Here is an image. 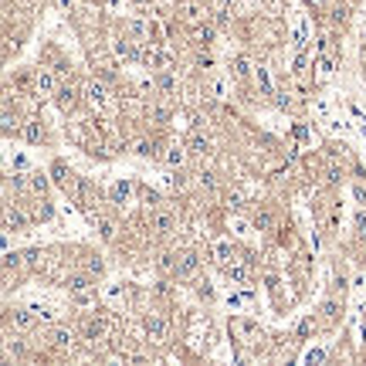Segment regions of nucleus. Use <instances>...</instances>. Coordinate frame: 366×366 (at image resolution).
<instances>
[{
    "label": "nucleus",
    "mask_w": 366,
    "mask_h": 366,
    "mask_svg": "<svg viewBox=\"0 0 366 366\" xmlns=\"http://www.w3.org/2000/svg\"><path fill=\"white\" fill-rule=\"evenodd\" d=\"M48 173H51V180L58 183L61 190H65V187H68V183L75 180V173H72V170H68V163H65V160H55V163H51V170H48Z\"/></svg>",
    "instance_id": "nucleus-12"
},
{
    "label": "nucleus",
    "mask_w": 366,
    "mask_h": 366,
    "mask_svg": "<svg viewBox=\"0 0 366 366\" xmlns=\"http://www.w3.org/2000/svg\"><path fill=\"white\" fill-rule=\"evenodd\" d=\"M4 228H7V231L28 228V217H24V211H14V204H7V207H4Z\"/></svg>",
    "instance_id": "nucleus-13"
},
{
    "label": "nucleus",
    "mask_w": 366,
    "mask_h": 366,
    "mask_svg": "<svg viewBox=\"0 0 366 366\" xmlns=\"http://www.w3.org/2000/svg\"><path fill=\"white\" fill-rule=\"evenodd\" d=\"M197 268H200V258L194 251H183L180 258H177V274H180V278H194Z\"/></svg>",
    "instance_id": "nucleus-10"
},
{
    "label": "nucleus",
    "mask_w": 366,
    "mask_h": 366,
    "mask_svg": "<svg viewBox=\"0 0 366 366\" xmlns=\"http://www.w3.org/2000/svg\"><path fill=\"white\" fill-rule=\"evenodd\" d=\"M231 336H234L238 343H244V346H255V343L261 339V326L255 319L238 316V319H231Z\"/></svg>",
    "instance_id": "nucleus-1"
},
{
    "label": "nucleus",
    "mask_w": 366,
    "mask_h": 366,
    "mask_svg": "<svg viewBox=\"0 0 366 366\" xmlns=\"http://www.w3.org/2000/svg\"><path fill=\"white\" fill-rule=\"evenodd\" d=\"M183 17H187L190 24H204V17H207V7H204L200 0H187V4H183Z\"/></svg>",
    "instance_id": "nucleus-17"
},
{
    "label": "nucleus",
    "mask_w": 366,
    "mask_h": 366,
    "mask_svg": "<svg viewBox=\"0 0 366 366\" xmlns=\"http://www.w3.org/2000/svg\"><path fill=\"white\" fill-rule=\"evenodd\" d=\"M143 61L150 65L152 72H173V51H167L163 45H150L143 51Z\"/></svg>",
    "instance_id": "nucleus-3"
},
{
    "label": "nucleus",
    "mask_w": 366,
    "mask_h": 366,
    "mask_svg": "<svg viewBox=\"0 0 366 366\" xmlns=\"http://www.w3.org/2000/svg\"><path fill=\"white\" fill-rule=\"evenodd\" d=\"M48 343L61 353H72L75 350V333H72V329H55V333L48 336Z\"/></svg>",
    "instance_id": "nucleus-8"
},
{
    "label": "nucleus",
    "mask_w": 366,
    "mask_h": 366,
    "mask_svg": "<svg viewBox=\"0 0 366 366\" xmlns=\"http://www.w3.org/2000/svg\"><path fill=\"white\" fill-rule=\"evenodd\" d=\"M65 285H68V292H89L92 285H95V278H92L89 272H75L65 278Z\"/></svg>",
    "instance_id": "nucleus-14"
},
{
    "label": "nucleus",
    "mask_w": 366,
    "mask_h": 366,
    "mask_svg": "<svg viewBox=\"0 0 366 366\" xmlns=\"http://www.w3.org/2000/svg\"><path fill=\"white\" fill-rule=\"evenodd\" d=\"M34 319H38V312H34V309H11V316H7V322H11L14 329H21V333L30 329Z\"/></svg>",
    "instance_id": "nucleus-7"
},
{
    "label": "nucleus",
    "mask_w": 366,
    "mask_h": 366,
    "mask_svg": "<svg viewBox=\"0 0 366 366\" xmlns=\"http://www.w3.org/2000/svg\"><path fill=\"white\" fill-rule=\"evenodd\" d=\"M55 102H58L61 112H72V109L78 106V89L75 85H61V89L55 92Z\"/></svg>",
    "instance_id": "nucleus-9"
},
{
    "label": "nucleus",
    "mask_w": 366,
    "mask_h": 366,
    "mask_svg": "<svg viewBox=\"0 0 366 366\" xmlns=\"http://www.w3.org/2000/svg\"><path fill=\"white\" fill-rule=\"evenodd\" d=\"M24 261H28L30 268H38V265H45V251H41V248H30V251H24Z\"/></svg>",
    "instance_id": "nucleus-30"
},
{
    "label": "nucleus",
    "mask_w": 366,
    "mask_h": 366,
    "mask_svg": "<svg viewBox=\"0 0 366 366\" xmlns=\"http://www.w3.org/2000/svg\"><path fill=\"white\" fill-rule=\"evenodd\" d=\"M255 228H258V231H274V214L272 211L255 214Z\"/></svg>",
    "instance_id": "nucleus-26"
},
{
    "label": "nucleus",
    "mask_w": 366,
    "mask_h": 366,
    "mask_svg": "<svg viewBox=\"0 0 366 366\" xmlns=\"http://www.w3.org/2000/svg\"><path fill=\"white\" fill-rule=\"evenodd\" d=\"M28 183H30V194H34V197H45L48 183H51V173H45V170H34Z\"/></svg>",
    "instance_id": "nucleus-15"
},
{
    "label": "nucleus",
    "mask_w": 366,
    "mask_h": 366,
    "mask_svg": "<svg viewBox=\"0 0 366 366\" xmlns=\"http://www.w3.org/2000/svg\"><path fill=\"white\" fill-rule=\"evenodd\" d=\"M133 197V183H116V187H112V204H126V200Z\"/></svg>",
    "instance_id": "nucleus-22"
},
{
    "label": "nucleus",
    "mask_w": 366,
    "mask_h": 366,
    "mask_svg": "<svg viewBox=\"0 0 366 366\" xmlns=\"http://www.w3.org/2000/svg\"><path fill=\"white\" fill-rule=\"evenodd\" d=\"M258 85L265 89V95H272V78H268V68H258Z\"/></svg>",
    "instance_id": "nucleus-32"
},
{
    "label": "nucleus",
    "mask_w": 366,
    "mask_h": 366,
    "mask_svg": "<svg viewBox=\"0 0 366 366\" xmlns=\"http://www.w3.org/2000/svg\"><path fill=\"white\" fill-rule=\"evenodd\" d=\"M214 38H217V28H214V24H200L197 28V45L200 48H211Z\"/></svg>",
    "instance_id": "nucleus-21"
},
{
    "label": "nucleus",
    "mask_w": 366,
    "mask_h": 366,
    "mask_svg": "<svg viewBox=\"0 0 366 366\" xmlns=\"http://www.w3.org/2000/svg\"><path fill=\"white\" fill-rule=\"evenodd\" d=\"M17 136L24 139V143H34V146H41V143H48V129L41 119H28L21 129H17Z\"/></svg>",
    "instance_id": "nucleus-4"
},
{
    "label": "nucleus",
    "mask_w": 366,
    "mask_h": 366,
    "mask_svg": "<svg viewBox=\"0 0 366 366\" xmlns=\"http://www.w3.org/2000/svg\"><path fill=\"white\" fill-rule=\"evenodd\" d=\"M146 336H150V343H156V346H160V343H167V339H170L167 319H163V316H156V312H152V316H146Z\"/></svg>",
    "instance_id": "nucleus-5"
},
{
    "label": "nucleus",
    "mask_w": 366,
    "mask_h": 366,
    "mask_svg": "<svg viewBox=\"0 0 366 366\" xmlns=\"http://www.w3.org/2000/svg\"><path fill=\"white\" fill-rule=\"evenodd\" d=\"M322 312H326L329 319H336V316H339V305H336V302H326V305H322Z\"/></svg>",
    "instance_id": "nucleus-33"
},
{
    "label": "nucleus",
    "mask_w": 366,
    "mask_h": 366,
    "mask_svg": "<svg viewBox=\"0 0 366 366\" xmlns=\"http://www.w3.org/2000/svg\"><path fill=\"white\" fill-rule=\"evenodd\" d=\"M353 194H356V200L366 207V187H363V183H356V187H353Z\"/></svg>",
    "instance_id": "nucleus-34"
},
{
    "label": "nucleus",
    "mask_w": 366,
    "mask_h": 366,
    "mask_svg": "<svg viewBox=\"0 0 366 366\" xmlns=\"http://www.w3.org/2000/svg\"><path fill=\"white\" fill-rule=\"evenodd\" d=\"M34 89H38V95H41V99H45V95H55V92H58L55 72H45V68H41V72L34 75Z\"/></svg>",
    "instance_id": "nucleus-11"
},
{
    "label": "nucleus",
    "mask_w": 366,
    "mask_h": 366,
    "mask_svg": "<svg viewBox=\"0 0 366 366\" xmlns=\"http://www.w3.org/2000/svg\"><path fill=\"white\" fill-rule=\"evenodd\" d=\"M187 152H190V150H187V143H183V146H180V143H173V146H167L163 160H167L170 167H183V163H187Z\"/></svg>",
    "instance_id": "nucleus-19"
},
{
    "label": "nucleus",
    "mask_w": 366,
    "mask_h": 366,
    "mask_svg": "<svg viewBox=\"0 0 366 366\" xmlns=\"http://www.w3.org/2000/svg\"><path fill=\"white\" fill-rule=\"evenodd\" d=\"M89 102L95 109H106V102H109V85L106 82H92L89 85Z\"/></svg>",
    "instance_id": "nucleus-16"
},
{
    "label": "nucleus",
    "mask_w": 366,
    "mask_h": 366,
    "mask_svg": "<svg viewBox=\"0 0 366 366\" xmlns=\"http://www.w3.org/2000/svg\"><path fill=\"white\" fill-rule=\"evenodd\" d=\"M95 224H99V231H102V238H106V241H116V231H119V224H116L112 217H95Z\"/></svg>",
    "instance_id": "nucleus-20"
},
{
    "label": "nucleus",
    "mask_w": 366,
    "mask_h": 366,
    "mask_svg": "<svg viewBox=\"0 0 366 366\" xmlns=\"http://www.w3.org/2000/svg\"><path fill=\"white\" fill-rule=\"evenodd\" d=\"M156 89L167 92V95L170 92H177V78L170 75V72H160V75H156Z\"/></svg>",
    "instance_id": "nucleus-25"
},
{
    "label": "nucleus",
    "mask_w": 366,
    "mask_h": 366,
    "mask_svg": "<svg viewBox=\"0 0 366 366\" xmlns=\"http://www.w3.org/2000/svg\"><path fill=\"white\" fill-rule=\"evenodd\" d=\"M136 4H150V0H136Z\"/></svg>",
    "instance_id": "nucleus-37"
},
{
    "label": "nucleus",
    "mask_w": 366,
    "mask_h": 366,
    "mask_svg": "<svg viewBox=\"0 0 366 366\" xmlns=\"http://www.w3.org/2000/svg\"><path fill=\"white\" fill-rule=\"evenodd\" d=\"M85 272H89L92 278H102V272H106V265H102V258H95V255H89V258H85Z\"/></svg>",
    "instance_id": "nucleus-27"
},
{
    "label": "nucleus",
    "mask_w": 366,
    "mask_h": 366,
    "mask_svg": "<svg viewBox=\"0 0 366 366\" xmlns=\"http://www.w3.org/2000/svg\"><path fill=\"white\" fill-rule=\"evenodd\" d=\"M214 258H217V261H224V265H228V261L234 258V244L221 241V244H217V248H214Z\"/></svg>",
    "instance_id": "nucleus-28"
},
{
    "label": "nucleus",
    "mask_w": 366,
    "mask_h": 366,
    "mask_svg": "<svg viewBox=\"0 0 366 366\" xmlns=\"http://www.w3.org/2000/svg\"><path fill=\"white\" fill-rule=\"evenodd\" d=\"M133 152H136V156H156L160 150H156V143H152V139L143 136V139H136V143H133Z\"/></svg>",
    "instance_id": "nucleus-23"
},
{
    "label": "nucleus",
    "mask_w": 366,
    "mask_h": 366,
    "mask_svg": "<svg viewBox=\"0 0 366 366\" xmlns=\"http://www.w3.org/2000/svg\"><path fill=\"white\" fill-rule=\"evenodd\" d=\"M187 150L194 152V156H207V152L214 150V143L204 136V133H194V136L187 139Z\"/></svg>",
    "instance_id": "nucleus-18"
},
{
    "label": "nucleus",
    "mask_w": 366,
    "mask_h": 366,
    "mask_svg": "<svg viewBox=\"0 0 366 366\" xmlns=\"http://www.w3.org/2000/svg\"><path fill=\"white\" fill-rule=\"evenodd\" d=\"M177 255H160V272H177Z\"/></svg>",
    "instance_id": "nucleus-31"
},
{
    "label": "nucleus",
    "mask_w": 366,
    "mask_h": 366,
    "mask_svg": "<svg viewBox=\"0 0 366 366\" xmlns=\"http://www.w3.org/2000/svg\"><path fill=\"white\" fill-rule=\"evenodd\" d=\"M231 68H234V75H238V78H248V75H251V58H248V55H238Z\"/></svg>",
    "instance_id": "nucleus-24"
},
{
    "label": "nucleus",
    "mask_w": 366,
    "mask_h": 366,
    "mask_svg": "<svg viewBox=\"0 0 366 366\" xmlns=\"http://www.w3.org/2000/svg\"><path fill=\"white\" fill-rule=\"evenodd\" d=\"M356 228H360V234H366V207L356 214Z\"/></svg>",
    "instance_id": "nucleus-36"
},
{
    "label": "nucleus",
    "mask_w": 366,
    "mask_h": 366,
    "mask_svg": "<svg viewBox=\"0 0 366 366\" xmlns=\"http://www.w3.org/2000/svg\"><path fill=\"white\" fill-rule=\"evenodd\" d=\"M28 261H24V255H4V274H11L14 268H24Z\"/></svg>",
    "instance_id": "nucleus-29"
},
{
    "label": "nucleus",
    "mask_w": 366,
    "mask_h": 366,
    "mask_svg": "<svg viewBox=\"0 0 366 366\" xmlns=\"http://www.w3.org/2000/svg\"><path fill=\"white\" fill-rule=\"evenodd\" d=\"M109 329H112V322H109L106 316H92V319L85 322V339H89V343H102V339H109Z\"/></svg>",
    "instance_id": "nucleus-6"
},
{
    "label": "nucleus",
    "mask_w": 366,
    "mask_h": 366,
    "mask_svg": "<svg viewBox=\"0 0 366 366\" xmlns=\"http://www.w3.org/2000/svg\"><path fill=\"white\" fill-rule=\"evenodd\" d=\"M150 231L156 238H167L177 231V214L167 211V207H152L150 211Z\"/></svg>",
    "instance_id": "nucleus-2"
},
{
    "label": "nucleus",
    "mask_w": 366,
    "mask_h": 366,
    "mask_svg": "<svg viewBox=\"0 0 366 366\" xmlns=\"http://www.w3.org/2000/svg\"><path fill=\"white\" fill-rule=\"evenodd\" d=\"M197 65H200V68H207V72H211V68H214V58H211V55H197Z\"/></svg>",
    "instance_id": "nucleus-35"
}]
</instances>
